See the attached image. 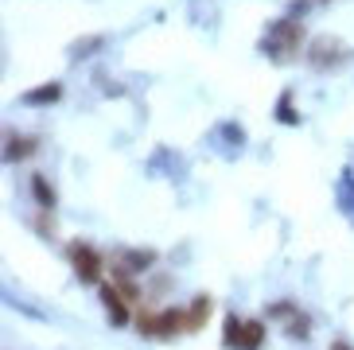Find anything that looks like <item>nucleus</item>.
<instances>
[{
  "label": "nucleus",
  "instance_id": "obj_8",
  "mask_svg": "<svg viewBox=\"0 0 354 350\" xmlns=\"http://www.w3.org/2000/svg\"><path fill=\"white\" fill-rule=\"evenodd\" d=\"M59 98V86H47V90H32L28 93V102H55Z\"/></svg>",
  "mask_w": 354,
  "mask_h": 350
},
{
  "label": "nucleus",
  "instance_id": "obj_6",
  "mask_svg": "<svg viewBox=\"0 0 354 350\" xmlns=\"http://www.w3.org/2000/svg\"><path fill=\"white\" fill-rule=\"evenodd\" d=\"M207 315H210V300L203 296L195 304V308H183V320H187V331H198L203 323H207Z\"/></svg>",
  "mask_w": 354,
  "mask_h": 350
},
{
  "label": "nucleus",
  "instance_id": "obj_7",
  "mask_svg": "<svg viewBox=\"0 0 354 350\" xmlns=\"http://www.w3.org/2000/svg\"><path fill=\"white\" fill-rule=\"evenodd\" d=\"M35 148H39V140H35V136H12V145H8V160H24V156H32Z\"/></svg>",
  "mask_w": 354,
  "mask_h": 350
},
{
  "label": "nucleus",
  "instance_id": "obj_4",
  "mask_svg": "<svg viewBox=\"0 0 354 350\" xmlns=\"http://www.w3.org/2000/svg\"><path fill=\"white\" fill-rule=\"evenodd\" d=\"M226 342L234 350H261L265 342V323H241V320H226Z\"/></svg>",
  "mask_w": 354,
  "mask_h": 350
},
{
  "label": "nucleus",
  "instance_id": "obj_9",
  "mask_svg": "<svg viewBox=\"0 0 354 350\" xmlns=\"http://www.w3.org/2000/svg\"><path fill=\"white\" fill-rule=\"evenodd\" d=\"M35 191L43 195V206H55V195H51V187L43 183V179H35Z\"/></svg>",
  "mask_w": 354,
  "mask_h": 350
},
{
  "label": "nucleus",
  "instance_id": "obj_3",
  "mask_svg": "<svg viewBox=\"0 0 354 350\" xmlns=\"http://www.w3.org/2000/svg\"><path fill=\"white\" fill-rule=\"evenodd\" d=\"M71 261H74V273L82 284H97L102 280V253L94 246H86V241H74L71 246Z\"/></svg>",
  "mask_w": 354,
  "mask_h": 350
},
{
  "label": "nucleus",
  "instance_id": "obj_5",
  "mask_svg": "<svg viewBox=\"0 0 354 350\" xmlns=\"http://www.w3.org/2000/svg\"><path fill=\"white\" fill-rule=\"evenodd\" d=\"M102 300H105V308H109V320H113L117 327H125V323H129V300H125V292L117 288V284H102Z\"/></svg>",
  "mask_w": 354,
  "mask_h": 350
},
{
  "label": "nucleus",
  "instance_id": "obj_10",
  "mask_svg": "<svg viewBox=\"0 0 354 350\" xmlns=\"http://www.w3.org/2000/svg\"><path fill=\"white\" fill-rule=\"evenodd\" d=\"M331 350H354V347H351V342H343V339H335V342H331Z\"/></svg>",
  "mask_w": 354,
  "mask_h": 350
},
{
  "label": "nucleus",
  "instance_id": "obj_2",
  "mask_svg": "<svg viewBox=\"0 0 354 350\" xmlns=\"http://www.w3.org/2000/svg\"><path fill=\"white\" fill-rule=\"evenodd\" d=\"M351 59V51H346V43L343 39H315L312 43V51H308V62H312L315 71H335L339 62H346Z\"/></svg>",
  "mask_w": 354,
  "mask_h": 350
},
{
  "label": "nucleus",
  "instance_id": "obj_1",
  "mask_svg": "<svg viewBox=\"0 0 354 350\" xmlns=\"http://www.w3.org/2000/svg\"><path fill=\"white\" fill-rule=\"evenodd\" d=\"M261 47H265V55H272V59H292L296 47H304V24L300 20H277Z\"/></svg>",
  "mask_w": 354,
  "mask_h": 350
}]
</instances>
